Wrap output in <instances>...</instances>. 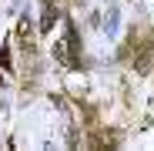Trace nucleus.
Returning <instances> with one entry per match:
<instances>
[{
  "label": "nucleus",
  "mask_w": 154,
  "mask_h": 151,
  "mask_svg": "<svg viewBox=\"0 0 154 151\" xmlns=\"http://www.w3.org/2000/svg\"><path fill=\"white\" fill-rule=\"evenodd\" d=\"M17 34H20V47H23V50H34V30H30V24H27V20H20Z\"/></svg>",
  "instance_id": "nucleus-1"
},
{
  "label": "nucleus",
  "mask_w": 154,
  "mask_h": 151,
  "mask_svg": "<svg viewBox=\"0 0 154 151\" xmlns=\"http://www.w3.org/2000/svg\"><path fill=\"white\" fill-rule=\"evenodd\" d=\"M54 20H57V10L47 7V10H44V20H40V30H50V27H54Z\"/></svg>",
  "instance_id": "nucleus-2"
}]
</instances>
